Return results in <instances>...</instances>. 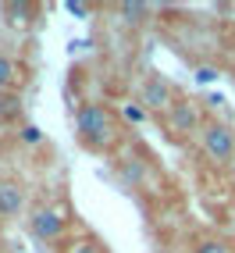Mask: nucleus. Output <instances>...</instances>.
<instances>
[{
    "label": "nucleus",
    "instance_id": "dca6fc26",
    "mask_svg": "<svg viewBox=\"0 0 235 253\" xmlns=\"http://www.w3.org/2000/svg\"><path fill=\"white\" fill-rule=\"evenodd\" d=\"M64 7H68V11H72V14H78V18H86V14H89V11H93V7H89V4H78V0H68V4H64Z\"/></svg>",
    "mask_w": 235,
    "mask_h": 253
},
{
    "label": "nucleus",
    "instance_id": "f3484780",
    "mask_svg": "<svg viewBox=\"0 0 235 253\" xmlns=\"http://www.w3.org/2000/svg\"><path fill=\"white\" fill-rule=\"evenodd\" d=\"M225 104H228V100H225L221 93H210V96L203 100V107H210V111H217V107H225Z\"/></svg>",
    "mask_w": 235,
    "mask_h": 253
},
{
    "label": "nucleus",
    "instance_id": "39448f33",
    "mask_svg": "<svg viewBox=\"0 0 235 253\" xmlns=\"http://www.w3.org/2000/svg\"><path fill=\"white\" fill-rule=\"evenodd\" d=\"M175 86H171V82H167L164 75H146L143 79V86H139V104L150 111V114H154V111H171V104H175Z\"/></svg>",
    "mask_w": 235,
    "mask_h": 253
},
{
    "label": "nucleus",
    "instance_id": "6e6552de",
    "mask_svg": "<svg viewBox=\"0 0 235 253\" xmlns=\"http://www.w3.org/2000/svg\"><path fill=\"white\" fill-rule=\"evenodd\" d=\"M18 82H22V64L11 61L7 54H0V93H14Z\"/></svg>",
    "mask_w": 235,
    "mask_h": 253
},
{
    "label": "nucleus",
    "instance_id": "9b49d317",
    "mask_svg": "<svg viewBox=\"0 0 235 253\" xmlns=\"http://www.w3.org/2000/svg\"><path fill=\"white\" fill-rule=\"evenodd\" d=\"M118 114H121L125 122H132V125H143L146 118H150V111H146L143 104H132V100H125V104L118 107Z\"/></svg>",
    "mask_w": 235,
    "mask_h": 253
},
{
    "label": "nucleus",
    "instance_id": "1a4fd4ad",
    "mask_svg": "<svg viewBox=\"0 0 235 253\" xmlns=\"http://www.w3.org/2000/svg\"><path fill=\"white\" fill-rule=\"evenodd\" d=\"M118 14H121L128 25H143L150 18V4H143V0H125V4H118Z\"/></svg>",
    "mask_w": 235,
    "mask_h": 253
},
{
    "label": "nucleus",
    "instance_id": "f257e3e1",
    "mask_svg": "<svg viewBox=\"0 0 235 253\" xmlns=\"http://www.w3.org/2000/svg\"><path fill=\"white\" fill-rule=\"evenodd\" d=\"M75 139L78 146L93 150V154H104L111 150V143L118 139V118L111 107L96 104V100H86L75 111Z\"/></svg>",
    "mask_w": 235,
    "mask_h": 253
},
{
    "label": "nucleus",
    "instance_id": "2eb2a0df",
    "mask_svg": "<svg viewBox=\"0 0 235 253\" xmlns=\"http://www.w3.org/2000/svg\"><path fill=\"white\" fill-rule=\"evenodd\" d=\"M64 253H104V250H100L96 239H75V243L64 246Z\"/></svg>",
    "mask_w": 235,
    "mask_h": 253
},
{
    "label": "nucleus",
    "instance_id": "a211bd4d",
    "mask_svg": "<svg viewBox=\"0 0 235 253\" xmlns=\"http://www.w3.org/2000/svg\"><path fill=\"white\" fill-rule=\"evenodd\" d=\"M232 253H235V243H232Z\"/></svg>",
    "mask_w": 235,
    "mask_h": 253
},
{
    "label": "nucleus",
    "instance_id": "423d86ee",
    "mask_svg": "<svg viewBox=\"0 0 235 253\" xmlns=\"http://www.w3.org/2000/svg\"><path fill=\"white\" fill-rule=\"evenodd\" d=\"M25 211V189L11 178H0V217H18Z\"/></svg>",
    "mask_w": 235,
    "mask_h": 253
},
{
    "label": "nucleus",
    "instance_id": "9d476101",
    "mask_svg": "<svg viewBox=\"0 0 235 253\" xmlns=\"http://www.w3.org/2000/svg\"><path fill=\"white\" fill-rule=\"evenodd\" d=\"M22 114V96L18 93H0V122H14Z\"/></svg>",
    "mask_w": 235,
    "mask_h": 253
},
{
    "label": "nucleus",
    "instance_id": "20e7f679",
    "mask_svg": "<svg viewBox=\"0 0 235 253\" xmlns=\"http://www.w3.org/2000/svg\"><path fill=\"white\" fill-rule=\"evenodd\" d=\"M207 122L210 118L203 114V100H175L171 111H167V128H171L178 139L193 136V132H203Z\"/></svg>",
    "mask_w": 235,
    "mask_h": 253
},
{
    "label": "nucleus",
    "instance_id": "4468645a",
    "mask_svg": "<svg viewBox=\"0 0 235 253\" xmlns=\"http://www.w3.org/2000/svg\"><path fill=\"white\" fill-rule=\"evenodd\" d=\"M217 75H221V72H217L214 64H196V72H193V79L199 82V86H210V82H217Z\"/></svg>",
    "mask_w": 235,
    "mask_h": 253
},
{
    "label": "nucleus",
    "instance_id": "0eeeda50",
    "mask_svg": "<svg viewBox=\"0 0 235 253\" xmlns=\"http://www.w3.org/2000/svg\"><path fill=\"white\" fill-rule=\"evenodd\" d=\"M0 14H4V22L11 29H29L36 22V4H25V0H7V4H0Z\"/></svg>",
    "mask_w": 235,
    "mask_h": 253
},
{
    "label": "nucleus",
    "instance_id": "f03ea898",
    "mask_svg": "<svg viewBox=\"0 0 235 253\" xmlns=\"http://www.w3.org/2000/svg\"><path fill=\"white\" fill-rule=\"evenodd\" d=\"M199 136H203L207 157H210L217 168H228V164L235 161V128H232L228 122H217V118H210Z\"/></svg>",
    "mask_w": 235,
    "mask_h": 253
},
{
    "label": "nucleus",
    "instance_id": "f8f14e48",
    "mask_svg": "<svg viewBox=\"0 0 235 253\" xmlns=\"http://www.w3.org/2000/svg\"><path fill=\"white\" fill-rule=\"evenodd\" d=\"M193 253H232V243H225V239H196V246H193Z\"/></svg>",
    "mask_w": 235,
    "mask_h": 253
},
{
    "label": "nucleus",
    "instance_id": "ddd939ff",
    "mask_svg": "<svg viewBox=\"0 0 235 253\" xmlns=\"http://www.w3.org/2000/svg\"><path fill=\"white\" fill-rule=\"evenodd\" d=\"M18 139H22L25 146H39V143H43V128L32 125V122H25V125L18 128Z\"/></svg>",
    "mask_w": 235,
    "mask_h": 253
},
{
    "label": "nucleus",
    "instance_id": "7ed1b4c3",
    "mask_svg": "<svg viewBox=\"0 0 235 253\" xmlns=\"http://www.w3.org/2000/svg\"><path fill=\"white\" fill-rule=\"evenodd\" d=\"M29 232L39 243H61L68 235V217H64L54 204H36L29 211Z\"/></svg>",
    "mask_w": 235,
    "mask_h": 253
}]
</instances>
